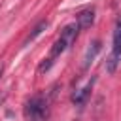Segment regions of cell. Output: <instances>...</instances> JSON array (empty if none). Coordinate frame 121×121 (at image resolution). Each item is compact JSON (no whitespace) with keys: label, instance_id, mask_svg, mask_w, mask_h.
<instances>
[{"label":"cell","instance_id":"5","mask_svg":"<svg viewBox=\"0 0 121 121\" xmlns=\"http://www.w3.org/2000/svg\"><path fill=\"white\" fill-rule=\"evenodd\" d=\"M93 83H95V79H91L83 89H79V91H76L74 95H72V100L76 102V104H85V100H87V96L91 95V89H93Z\"/></svg>","mask_w":121,"mask_h":121},{"label":"cell","instance_id":"3","mask_svg":"<svg viewBox=\"0 0 121 121\" xmlns=\"http://www.w3.org/2000/svg\"><path fill=\"white\" fill-rule=\"evenodd\" d=\"M98 51H100V42H98V40L91 42L89 47H87V51H85V55H83V68H89V64H91V62L95 60V57L98 55Z\"/></svg>","mask_w":121,"mask_h":121},{"label":"cell","instance_id":"7","mask_svg":"<svg viewBox=\"0 0 121 121\" xmlns=\"http://www.w3.org/2000/svg\"><path fill=\"white\" fill-rule=\"evenodd\" d=\"M2 68H4V66H2V62H0V74H2Z\"/></svg>","mask_w":121,"mask_h":121},{"label":"cell","instance_id":"2","mask_svg":"<svg viewBox=\"0 0 121 121\" xmlns=\"http://www.w3.org/2000/svg\"><path fill=\"white\" fill-rule=\"evenodd\" d=\"M119 60H121V21L115 25V30H113V45H112V51L106 59V70L110 74H113Z\"/></svg>","mask_w":121,"mask_h":121},{"label":"cell","instance_id":"1","mask_svg":"<svg viewBox=\"0 0 121 121\" xmlns=\"http://www.w3.org/2000/svg\"><path fill=\"white\" fill-rule=\"evenodd\" d=\"M49 117V102L45 96L36 95L25 104V119L26 121H47Z\"/></svg>","mask_w":121,"mask_h":121},{"label":"cell","instance_id":"4","mask_svg":"<svg viewBox=\"0 0 121 121\" xmlns=\"http://www.w3.org/2000/svg\"><path fill=\"white\" fill-rule=\"evenodd\" d=\"M93 23H95V11L93 9H83V11L78 13V23L76 25L79 28H89Z\"/></svg>","mask_w":121,"mask_h":121},{"label":"cell","instance_id":"6","mask_svg":"<svg viewBox=\"0 0 121 121\" xmlns=\"http://www.w3.org/2000/svg\"><path fill=\"white\" fill-rule=\"evenodd\" d=\"M47 25H49V23H47L45 19H43V21H40V23H38V25H36V26L32 28V32H30V34H28V36L25 38L23 45H28L30 42H34V40H36V38H38V36H40V34H42V32L45 30V28H47Z\"/></svg>","mask_w":121,"mask_h":121}]
</instances>
